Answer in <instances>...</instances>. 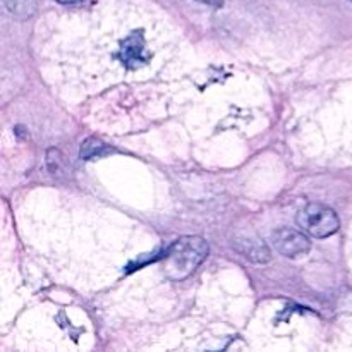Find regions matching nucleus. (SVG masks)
<instances>
[{"instance_id": "nucleus-1", "label": "nucleus", "mask_w": 352, "mask_h": 352, "mask_svg": "<svg viewBox=\"0 0 352 352\" xmlns=\"http://www.w3.org/2000/svg\"><path fill=\"white\" fill-rule=\"evenodd\" d=\"M208 256V243L199 236H184L170 244L165 251L164 268L165 277L179 282L195 274L196 268Z\"/></svg>"}, {"instance_id": "nucleus-2", "label": "nucleus", "mask_w": 352, "mask_h": 352, "mask_svg": "<svg viewBox=\"0 0 352 352\" xmlns=\"http://www.w3.org/2000/svg\"><path fill=\"white\" fill-rule=\"evenodd\" d=\"M296 222H298L299 229H302L306 234L316 237V239H325V237L333 236L340 227L337 213L330 206L322 205V203H309L305 208L299 210Z\"/></svg>"}, {"instance_id": "nucleus-3", "label": "nucleus", "mask_w": 352, "mask_h": 352, "mask_svg": "<svg viewBox=\"0 0 352 352\" xmlns=\"http://www.w3.org/2000/svg\"><path fill=\"white\" fill-rule=\"evenodd\" d=\"M275 250L285 258L305 256L311 250V241L306 236L305 230L291 229V227H280L272 234Z\"/></svg>"}, {"instance_id": "nucleus-4", "label": "nucleus", "mask_w": 352, "mask_h": 352, "mask_svg": "<svg viewBox=\"0 0 352 352\" xmlns=\"http://www.w3.org/2000/svg\"><path fill=\"white\" fill-rule=\"evenodd\" d=\"M120 58L124 64L131 69H136L140 65L146 64L150 55L144 50V38L141 34H131L120 45Z\"/></svg>"}, {"instance_id": "nucleus-5", "label": "nucleus", "mask_w": 352, "mask_h": 352, "mask_svg": "<svg viewBox=\"0 0 352 352\" xmlns=\"http://www.w3.org/2000/svg\"><path fill=\"white\" fill-rule=\"evenodd\" d=\"M234 246L237 248L241 254H243L246 260L254 261V263H268L272 260V253L267 248V244L260 239H243L234 243Z\"/></svg>"}, {"instance_id": "nucleus-6", "label": "nucleus", "mask_w": 352, "mask_h": 352, "mask_svg": "<svg viewBox=\"0 0 352 352\" xmlns=\"http://www.w3.org/2000/svg\"><path fill=\"white\" fill-rule=\"evenodd\" d=\"M3 7L10 16L28 19L38 10V0H3Z\"/></svg>"}, {"instance_id": "nucleus-7", "label": "nucleus", "mask_w": 352, "mask_h": 352, "mask_svg": "<svg viewBox=\"0 0 352 352\" xmlns=\"http://www.w3.org/2000/svg\"><path fill=\"white\" fill-rule=\"evenodd\" d=\"M105 150H107V146L102 143V141L96 140V138H89L88 141H85V143H82L81 157L85 158V160H89V158L102 155Z\"/></svg>"}, {"instance_id": "nucleus-8", "label": "nucleus", "mask_w": 352, "mask_h": 352, "mask_svg": "<svg viewBox=\"0 0 352 352\" xmlns=\"http://www.w3.org/2000/svg\"><path fill=\"white\" fill-rule=\"evenodd\" d=\"M198 2L206 3V6H212V7H222L227 0H198Z\"/></svg>"}, {"instance_id": "nucleus-9", "label": "nucleus", "mask_w": 352, "mask_h": 352, "mask_svg": "<svg viewBox=\"0 0 352 352\" xmlns=\"http://www.w3.org/2000/svg\"><path fill=\"white\" fill-rule=\"evenodd\" d=\"M58 3H79L82 2V0H57Z\"/></svg>"}, {"instance_id": "nucleus-10", "label": "nucleus", "mask_w": 352, "mask_h": 352, "mask_svg": "<svg viewBox=\"0 0 352 352\" xmlns=\"http://www.w3.org/2000/svg\"><path fill=\"white\" fill-rule=\"evenodd\" d=\"M351 2H352V0H351Z\"/></svg>"}]
</instances>
